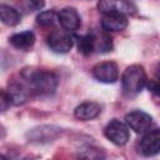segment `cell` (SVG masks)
<instances>
[{
  "instance_id": "obj_20",
  "label": "cell",
  "mask_w": 160,
  "mask_h": 160,
  "mask_svg": "<svg viewBox=\"0 0 160 160\" xmlns=\"http://www.w3.org/2000/svg\"><path fill=\"white\" fill-rule=\"evenodd\" d=\"M11 105L9 94L6 90H1L0 89V111H5L8 110V108Z\"/></svg>"
},
{
  "instance_id": "obj_21",
  "label": "cell",
  "mask_w": 160,
  "mask_h": 160,
  "mask_svg": "<svg viewBox=\"0 0 160 160\" xmlns=\"http://www.w3.org/2000/svg\"><path fill=\"white\" fill-rule=\"evenodd\" d=\"M148 84V82H146ZM148 88H149V90H151L155 95H158V90H159V85H158V81L156 80H154V81H150L149 84H148Z\"/></svg>"
},
{
  "instance_id": "obj_11",
  "label": "cell",
  "mask_w": 160,
  "mask_h": 160,
  "mask_svg": "<svg viewBox=\"0 0 160 160\" xmlns=\"http://www.w3.org/2000/svg\"><path fill=\"white\" fill-rule=\"evenodd\" d=\"M129 21L126 15L120 12H106L101 19V28L104 31H121L128 26Z\"/></svg>"
},
{
  "instance_id": "obj_5",
  "label": "cell",
  "mask_w": 160,
  "mask_h": 160,
  "mask_svg": "<svg viewBox=\"0 0 160 160\" xmlns=\"http://www.w3.org/2000/svg\"><path fill=\"white\" fill-rule=\"evenodd\" d=\"M125 124L136 134H144L152 128V118L141 110H134L125 115Z\"/></svg>"
},
{
  "instance_id": "obj_15",
  "label": "cell",
  "mask_w": 160,
  "mask_h": 160,
  "mask_svg": "<svg viewBox=\"0 0 160 160\" xmlns=\"http://www.w3.org/2000/svg\"><path fill=\"white\" fill-rule=\"evenodd\" d=\"M0 20L8 26H15L21 20V14L9 5H0Z\"/></svg>"
},
{
  "instance_id": "obj_10",
  "label": "cell",
  "mask_w": 160,
  "mask_h": 160,
  "mask_svg": "<svg viewBox=\"0 0 160 160\" xmlns=\"http://www.w3.org/2000/svg\"><path fill=\"white\" fill-rule=\"evenodd\" d=\"M58 21L66 31H75L81 25V19L76 9L64 8L58 12Z\"/></svg>"
},
{
  "instance_id": "obj_19",
  "label": "cell",
  "mask_w": 160,
  "mask_h": 160,
  "mask_svg": "<svg viewBox=\"0 0 160 160\" xmlns=\"http://www.w3.org/2000/svg\"><path fill=\"white\" fill-rule=\"evenodd\" d=\"M19 5L25 12H34V11L41 10L45 6V1L44 0H20Z\"/></svg>"
},
{
  "instance_id": "obj_13",
  "label": "cell",
  "mask_w": 160,
  "mask_h": 160,
  "mask_svg": "<svg viewBox=\"0 0 160 160\" xmlns=\"http://www.w3.org/2000/svg\"><path fill=\"white\" fill-rule=\"evenodd\" d=\"M101 112V106L98 102L94 101H85L80 105H78L74 110V116L82 121H89L99 116Z\"/></svg>"
},
{
  "instance_id": "obj_1",
  "label": "cell",
  "mask_w": 160,
  "mask_h": 160,
  "mask_svg": "<svg viewBox=\"0 0 160 160\" xmlns=\"http://www.w3.org/2000/svg\"><path fill=\"white\" fill-rule=\"evenodd\" d=\"M19 79L28 89L30 96H50L55 94L59 85V78L55 72L36 68L22 69Z\"/></svg>"
},
{
  "instance_id": "obj_3",
  "label": "cell",
  "mask_w": 160,
  "mask_h": 160,
  "mask_svg": "<svg viewBox=\"0 0 160 160\" xmlns=\"http://www.w3.org/2000/svg\"><path fill=\"white\" fill-rule=\"evenodd\" d=\"M61 128L56 125H40L26 132V139L32 144H48L59 138Z\"/></svg>"
},
{
  "instance_id": "obj_9",
  "label": "cell",
  "mask_w": 160,
  "mask_h": 160,
  "mask_svg": "<svg viewBox=\"0 0 160 160\" xmlns=\"http://www.w3.org/2000/svg\"><path fill=\"white\" fill-rule=\"evenodd\" d=\"M46 44L51 51L56 54H66L71 50L74 45V40L70 34L64 31H52L46 38Z\"/></svg>"
},
{
  "instance_id": "obj_4",
  "label": "cell",
  "mask_w": 160,
  "mask_h": 160,
  "mask_svg": "<svg viewBox=\"0 0 160 160\" xmlns=\"http://www.w3.org/2000/svg\"><path fill=\"white\" fill-rule=\"evenodd\" d=\"M104 135L115 145L118 146H122L128 142L129 140V128L125 122L114 119L111 120L104 129Z\"/></svg>"
},
{
  "instance_id": "obj_12",
  "label": "cell",
  "mask_w": 160,
  "mask_h": 160,
  "mask_svg": "<svg viewBox=\"0 0 160 160\" xmlns=\"http://www.w3.org/2000/svg\"><path fill=\"white\" fill-rule=\"evenodd\" d=\"M8 94H9V98H10V101H11V105H22L25 104L29 98H30V94L28 91V89L25 88V85L19 80H12L9 82V86H8Z\"/></svg>"
},
{
  "instance_id": "obj_18",
  "label": "cell",
  "mask_w": 160,
  "mask_h": 160,
  "mask_svg": "<svg viewBox=\"0 0 160 160\" xmlns=\"http://www.w3.org/2000/svg\"><path fill=\"white\" fill-rule=\"evenodd\" d=\"M36 21L39 25L41 26H52L56 24L58 21V12L54 10H46V11H41L38 16H36Z\"/></svg>"
},
{
  "instance_id": "obj_14",
  "label": "cell",
  "mask_w": 160,
  "mask_h": 160,
  "mask_svg": "<svg viewBox=\"0 0 160 160\" xmlns=\"http://www.w3.org/2000/svg\"><path fill=\"white\" fill-rule=\"evenodd\" d=\"M9 41L16 49L28 50V49H30L35 44V34L32 31H30V30L16 32V34H14V35L10 36Z\"/></svg>"
},
{
  "instance_id": "obj_6",
  "label": "cell",
  "mask_w": 160,
  "mask_h": 160,
  "mask_svg": "<svg viewBox=\"0 0 160 160\" xmlns=\"http://www.w3.org/2000/svg\"><path fill=\"white\" fill-rule=\"evenodd\" d=\"M98 9L100 12H120L124 15H135L136 6L130 0H99Z\"/></svg>"
},
{
  "instance_id": "obj_7",
  "label": "cell",
  "mask_w": 160,
  "mask_h": 160,
  "mask_svg": "<svg viewBox=\"0 0 160 160\" xmlns=\"http://www.w3.org/2000/svg\"><path fill=\"white\" fill-rule=\"evenodd\" d=\"M92 76L104 84H114L119 79V69L114 61L98 62L92 68Z\"/></svg>"
},
{
  "instance_id": "obj_8",
  "label": "cell",
  "mask_w": 160,
  "mask_h": 160,
  "mask_svg": "<svg viewBox=\"0 0 160 160\" xmlns=\"http://www.w3.org/2000/svg\"><path fill=\"white\" fill-rule=\"evenodd\" d=\"M139 152L144 156H154L160 151V131L159 129L144 132V136L138 144Z\"/></svg>"
},
{
  "instance_id": "obj_17",
  "label": "cell",
  "mask_w": 160,
  "mask_h": 160,
  "mask_svg": "<svg viewBox=\"0 0 160 160\" xmlns=\"http://www.w3.org/2000/svg\"><path fill=\"white\" fill-rule=\"evenodd\" d=\"M78 48L79 51L84 55H90L94 52V36L92 31L88 32L80 38H78Z\"/></svg>"
},
{
  "instance_id": "obj_2",
  "label": "cell",
  "mask_w": 160,
  "mask_h": 160,
  "mask_svg": "<svg viewBox=\"0 0 160 160\" xmlns=\"http://www.w3.org/2000/svg\"><path fill=\"white\" fill-rule=\"evenodd\" d=\"M148 79L145 70L141 65L134 64L128 66L124 70V74L121 76V86L128 96H134L139 94L146 85Z\"/></svg>"
},
{
  "instance_id": "obj_16",
  "label": "cell",
  "mask_w": 160,
  "mask_h": 160,
  "mask_svg": "<svg viewBox=\"0 0 160 160\" xmlns=\"http://www.w3.org/2000/svg\"><path fill=\"white\" fill-rule=\"evenodd\" d=\"M92 36H94V51L96 52L111 51L112 41H111V38L106 34V31H102V32L92 31Z\"/></svg>"
}]
</instances>
